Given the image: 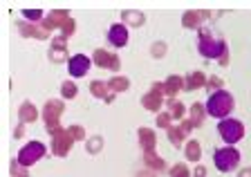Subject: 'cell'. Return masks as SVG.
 <instances>
[{
    "label": "cell",
    "instance_id": "f546056e",
    "mask_svg": "<svg viewBox=\"0 0 251 177\" xmlns=\"http://www.w3.org/2000/svg\"><path fill=\"white\" fill-rule=\"evenodd\" d=\"M168 175L171 177H191V171H188L186 164H175V166L168 168Z\"/></svg>",
    "mask_w": 251,
    "mask_h": 177
},
{
    "label": "cell",
    "instance_id": "8d00e7d4",
    "mask_svg": "<svg viewBox=\"0 0 251 177\" xmlns=\"http://www.w3.org/2000/svg\"><path fill=\"white\" fill-rule=\"evenodd\" d=\"M166 50H168L166 43H162V41H157V43H152V45H151V54L155 58H164V56H166Z\"/></svg>",
    "mask_w": 251,
    "mask_h": 177
},
{
    "label": "cell",
    "instance_id": "b9f144b4",
    "mask_svg": "<svg viewBox=\"0 0 251 177\" xmlns=\"http://www.w3.org/2000/svg\"><path fill=\"white\" fill-rule=\"evenodd\" d=\"M23 135H25V124H18L14 128V137H16V139H21Z\"/></svg>",
    "mask_w": 251,
    "mask_h": 177
},
{
    "label": "cell",
    "instance_id": "4fadbf2b",
    "mask_svg": "<svg viewBox=\"0 0 251 177\" xmlns=\"http://www.w3.org/2000/svg\"><path fill=\"white\" fill-rule=\"evenodd\" d=\"M18 31H21V36H25V38H38V41H47V38H50V31L43 29L41 23L21 21L18 23Z\"/></svg>",
    "mask_w": 251,
    "mask_h": 177
},
{
    "label": "cell",
    "instance_id": "836d02e7",
    "mask_svg": "<svg viewBox=\"0 0 251 177\" xmlns=\"http://www.w3.org/2000/svg\"><path fill=\"white\" fill-rule=\"evenodd\" d=\"M74 31H76V21H74L72 16H70L68 21L63 23V27H61V36H65V38H70L74 34Z\"/></svg>",
    "mask_w": 251,
    "mask_h": 177
},
{
    "label": "cell",
    "instance_id": "7c38bea8",
    "mask_svg": "<svg viewBox=\"0 0 251 177\" xmlns=\"http://www.w3.org/2000/svg\"><path fill=\"white\" fill-rule=\"evenodd\" d=\"M70 18V11H65V9H52L50 11V14L45 16V18H43V29L45 31H50V34H52L54 29H61L63 27V23L68 21Z\"/></svg>",
    "mask_w": 251,
    "mask_h": 177
},
{
    "label": "cell",
    "instance_id": "f6af8a7d",
    "mask_svg": "<svg viewBox=\"0 0 251 177\" xmlns=\"http://www.w3.org/2000/svg\"><path fill=\"white\" fill-rule=\"evenodd\" d=\"M218 63H220V65H226V63H229V52H226V54H225V56L220 58V61H218Z\"/></svg>",
    "mask_w": 251,
    "mask_h": 177
},
{
    "label": "cell",
    "instance_id": "d590c367",
    "mask_svg": "<svg viewBox=\"0 0 251 177\" xmlns=\"http://www.w3.org/2000/svg\"><path fill=\"white\" fill-rule=\"evenodd\" d=\"M171 121H173V117L168 115V112H157V117H155V124L159 126V128H164V130H168L171 128Z\"/></svg>",
    "mask_w": 251,
    "mask_h": 177
},
{
    "label": "cell",
    "instance_id": "ab89813d",
    "mask_svg": "<svg viewBox=\"0 0 251 177\" xmlns=\"http://www.w3.org/2000/svg\"><path fill=\"white\" fill-rule=\"evenodd\" d=\"M45 130L50 137H54V135H58V132H63L65 128H61V124H50V126H45Z\"/></svg>",
    "mask_w": 251,
    "mask_h": 177
},
{
    "label": "cell",
    "instance_id": "7402d4cb",
    "mask_svg": "<svg viewBox=\"0 0 251 177\" xmlns=\"http://www.w3.org/2000/svg\"><path fill=\"white\" fill-rule=\"evenodd\" d=\"M121 23H124L126 27H141L144 23H146V16L141 14V11H135V9H128L121 14Z\"/></svg>",
    "mask_w": 251,
    "mask_h": 177
},
{
    "label": "cell",
    "instance_id": "4316f807",
    "mask_svg": "<svg viewBox=\"0 0 251 177\" xmlns=\"http://www.w3.org/2000/svg\"><path fill=\"white\" fill-rule=\"evenodd\" d=\"M76 94H78V85L74 83L72 78H70V81H63V83H61V97H63V99L70 101V99H74Z\"/></svg>",
    "mask_w": 251,
    "mask_h": 177
},
{
    "label": "cell",
    "instance_id": "3957f363",
    "mask_svg": "<svg viewBox=\"0 0 251 177\" xmlns=\"http://www.w3.org/2000/svg\"><path fill=\"white\" fill-rule=\"evenodd\" d=\"M213 164L220 173H231L240 166V151L235 146H225L213 151Z\"/></svg>",
    "mask_w": 251,
    "mask_h": 177
},
{
    "label": "cell",
    "instance_id": "484cf974",
    "mask_svg": "<svg viewBox=\"0 0 251 177\" xmlns=\"http://www.w3.org/2000/svg\"><path fill=\"white\" fill-rule=\"evenodd\" d=\"M110 83V90H112V92H128V90H130V78L128 76H119V74H117V76H112L108 81Z\"/></svg>",
    "mask_w": 251,
    "mask_h": 177
},
{
    "label": "cell",
    "instance_id": "30bf717a",
    "mask_svg": "<svg viewBox=\"0 0 251 177\" xmlns=\"http://www.w3.org/2000/svg\"><path fill=\"white\" fill-rule=\"evenodd\" d=\"M108 43L112 47H117V50H121V47L128 45V41H130V34H128V27L124 25V23H115V25L108 29Z\"/></svg>",
    "mask_w": 251,
    "mask_h": 177
},
{
    "label": "cell",
    "instance_id": "5bb4252c",
    "mask_svg": "<svg viewBox=\"0 0 251 177\" xmlns=\"http://www.w3.org/2000/svg\"><path fill=\"white\" fill-rule=\"evenodd\" d=\"M204 18H209V11H198V9H188L184 11L182 16V25L184 29H202V23Z\"/></svg>",
    "mask_w": 251,
    "mask_h": 177
},
{
    "label": "cell",
    "instance_id": "60d3db41",
    "mask_svg": "<svg viewBox=\"0 0 251 177\" xmlns=\"http://www.w3.org/2000/svg\"><path fill=\"white\" fill-rule=\"evenodd\" d=\"M193 177H206V168H204V164H195Z\"/></svg>",
    "mask_w": 251,
    "mask_h": 177
},
{
    "label": "cell",
    "instance_id": "cb8c5ba5",
    "mask_svg": "<svg viewBox=\"0 0 251 177\" xmlns=\"http://www.w3.org/2000/svg\"><path fill=\"white\" fill-rule=\"evenodd\" d=\"M164 83H166V97L168 99H175V94H177L179 90H184V78L179 76V74H171Z\"/></svg>",
    "mask_w": 251,
    "mask_h": 177
},
{
    "label": "cell",
    "instance_id": "e575fe53",
    "mask_svg": "<svg viewBox=\"0 0 251 177\" xmlns=\"http://www.w3.org/2000/svg\"><path fill=\"white\" fill-rule=\"evenodd\" d=\"M222 85H225V81H222L220 76H215V74H213V76L206 78V90H209L211 94L218 92V90H222Z\"/></svg>",
    "mask_w": 251,
    "mask_h": 177
},
{
    "label": "cell",
    "instance_id": "7a4b0ae2",
    "mask_svg": "<svg viewBox=\"0 0 251 177\" xmlns=\"http://www.w3.org/2000/svg\"><path fill=\"white\" fill-rule=\"evenodd\" d=\"M204 105H206V115L209 117L226 119L235 108V99H233V94H229L226 90H218V92L211 94L209 101H206Z\"/></svg>",
    "mask_w": 251,
    "mask_h": 177
},
{
    "label": "cell",
    "instance_id": "603a6c76",
    "mask_svg": "<svg viewBox=\"0 0 251 177\" xmlns=\"http://www.w3.org/2000/svg\"><path fill=\"white\" fill-rule=\"evenodd\" d=\"M184 155H186L188 162L200 164V159H202V146H200V141L186 139V146H184Z\"/></svg>",
    "mask_w": 251,
    "mask_h": 177
},
{
    "label": "cell",
    "instance_id": "2e32d148",
    "mask_svg": "<svg viewBox=\"0 0 251 177\" xmlns=\"http://www.w3.org/2000/svg\"><path fill=\"white\" fill-rule=\"evenodd\" d=\"M198 88H206V74H204L202 70H195V72H191L184 78V90H186V92H193V90H198Z\"/></svg>",
    "mask_w": 251,
    "mask_h": 177
},
{
    "label": "cell",
    "instance_id": "ba28073f",
    "mask_svg": "<svg viewBox=\"0 0 251 177\" xmlns=\"http://www.w3.org/2000/svg\"><path fill=\"white\" fill-rule=\"evenodd\" d=\"M90 65H92V58L85 56V54H74L68 61V72L72 78H83L88 74Z\"/></svg>",
    "mask_w": 251,
    "mask_h": 177
},
{
    "label": "cell",
    "instance_id": "d6986e66",
    "mask_svg": "<svg viewBox=\"0 0 251 177\" xmlns=\"http://www.w3.org/2000/svg\"><path fill=\"white\" fill-rule=\"evenodd\" d=\"M144 166L151 168V171H155V173H164V171H166V162H164V159L157 155L155 151L144 152Z\"/></svg>",
    "mask_w": 251,
    "mask_h": 177
},
{
    "label": "cell",
    "instance_id": "4dcf8cb0",
    "mask_svg": "<svg viewBox=\"0 0 251 177\" xmlns=\"http://www.w3.org/2000/svg\"><path fill=\"white\" fill-rule=\"evenodd\" d=\"M101 148H103V139H101V137H92V139L85 141V151H88L90 155H94V152H99Z\"/></svg>",
    "mask_w": 251,
    "mask_h": 177
},
{
    "label": "cell",
    "instance_id": "6da1fadb",
    "mask_svg": "<svg viewBox=\"0 0 251 177\" xmlns=\"http://www.w3.org/2000/svg\"><path fill=\"white\" fill-rule=\"evenodd\" d=\"M198 50H200V54H202L204 58H215V61H220V58L229 52L225 38L215 36V31H211L209 27H202V29H200Z\"/></svg>",
    "mask_w": 251,
    "mask_h": 177
},
{
    "label": "cell",
    "instance_id": "9c48e42d",
    "mask_svg": "<svg viewBox=\"0 0 251 177\" xmlns=\"http://www.w3.org/2000/svg\"><path fill=\"white\" fill-rule=\"evenodd\" d=\"M63 110H65V103H63V99H50L45 105H43V121H45V126L50 124H61V115Z\"/></svg>",
    "mask_w": 251,
    "mask_h": 177
},
{
    "label": "cell",
    "instance_id": "5b68a950",
    "mask_svg": "<svg viewBox=\"0 0 251 177\" xmlns=\"http://www.w3.org/2000/svg\"><path fill=\"white\" fill-rule=\"evenodd\" d=\"M43 157H45V146H43L41 141H27L25 146L18 151V162L23 164V166H34L36 162H41Z\"/></svg>",
    "mask_w": 251,
    "mask_h": 177
},
{
    "label": "cell",
    "instance_id": "52a82bcc",
    "mask_svg": "<svg viewBox=\"0 0 251 177\" xmlns=\"http://www.w3.org/2000/svg\"><path fill=\"white\" fill-rule=\"evenodd\" d=\"M193 130V124H191V119H182V121H177V124H173L171 128H168V141L173 144V148H179L186 141V137H188V132Z\"/></svg>",
    "mask_w": 251,
    "mask_h": 177
},
{
    "label": "cell",
    "instance_id": "d6a6232c",
    "mask_svg": "<svg viewBox=\"0 0 251 177\" xmlns=\"http://www.w3.org/2000/svg\"><path fill=\"white\" fill-rule=\"evenodd\" d=\"M9 173H11V177H27V166H23L18 159H11Z\"/></svg>",
    "mask_w": 251,
    "mask_h": 177
},
{
    "label": "cell",
    "instance_id": "44dd1931",
    "mask_svg": "<svg viewBox=\"0 0 251 177\" xmlns=\"http://www.w3.org/2000/svg\"><path fill=\"white\" fill-rule=\"evenodd\" d=\"M206 105L204 103H193L191 105V110H188V119H191V124H193V128H200V126L204 124V119H206Z\"/></svg>",
    "mask_w": 251,
    "mask_h": 177
},
{
    "label": "cell",
    "instance_id": "1f68e13d",
    "mask_svg": "<svg viewBox=\"0 0 251 177\" xmlns=\"http://www.w3.org/2000/svg\"><path fill=\"white\" fill-rule=\"evenodd\" d=\"M68 132H70V137H72L74 141H85V128H83V126L72 124L68 128Z\"/></svg>",
    "mask_w": 251,
    "mask_h": 177
},
{
    "label": "cell",
    "instance_id": "83f0119b",
    "mask_svg": "<svg viewBox=\"0 0 251 177\" xmlns=\"http://www.w3.org/2000/svg\"><path fill=\"white\" fill-rule=\"evenodd\" d=\"M21 16L27 23H43V18H45V14L41 9H23Z\"/></svg>",
    "mask_w": 251,
    "mask_h": 177
},
{
    "label": "cell",
    "instance_id": "8fae6325",
    "mask_svg": "<svg viewBox=\"0 0 251 177\" xmlns=\"http://www.w3.org/2000/svg\"><path fill=\"white\" fill-rule=\"evenodd\" d=\"M72 146H74V139L70 137L68 130H63V132H58V135L52 137V152L56 157H68L70 151H72Z\"/></svg>",
    "mask_w": 251,
    "mask_h": 177
},
{
    "label": "cell",
    "instance_id": "9a60e30c",
    "mask_svg": "<svg viewBox=\"0 0 251 177\" xmlns=\"http://www.w3.org/2000/svg\"><path fill=\"white\" fill-rule=\"evenodd\" d=\"M137 139H139V146H141V151H144V152L155 151L157 135H155V130H152V128H144V126H141L139 130H137Z\"/></svg>",
    "mask_w": 251,
    "mask_h": 177
},
{
    "label": "cell",
    "instance_id": "8992f818",
    "mask_svg": "<svg viewBox=\"0 0 251 177\" xmlns=\"http://www.w3.org/2000/svg\"><path fill=\"white\" fill-rule=\"evenodd\" d=\"M92 63L101 70H112V72L121 70V58L115 52H108V50H101V47L92 52Z\"/></svg>",
    "mask_w": 251,
    "mask_h": 177
},
{
    "label": "cell",
    "instance_id": "e0dca14e",
    "mask_svg": "<svg viewBox=\"0 0 251 177\" xmlns=\"http://www.w3.org/2000/svg\"><path fill=\"white\" fill-rule=\"evenodd\" d=\"M18 117H21L23 124H36V119L41 117V112L36 110V105L31 101H23L21 108H18Z\"/></svg>",
    "mask_w": 251,
    "mask_h": 177
},
{
    "label": "cell",
    "instance_id": "f1b7e54d",
    "mask_svg": "<svg viewBox=\"0 0 251 177\" xmlns=\"http://www.w3.org/2000/svg\"><path fill=\"white\" fill-rule=\"evenodd\" d=\"M47 58H50L52 63H65V61H70L68 50H54V47H50V52H47Z\"/></svg>",
    "mask_w": 251,
    "mask_h": 177
},
{
    "label": "cell",
    "instance_id": "74e56055",
    "mask_svg": "<svg viewBox=\"0 0 251 177\" xmlns=\"http://www.w3.org/2000/svg\"><path fill=\"white\" fill-rule=\"evenodd\" d=\"M50 47H54V50H68V38L56 34V36L50 41Z\"/></svg>",
    "mask_w": 251,
    "mask_h": 177
},
{
    "label": "cell",
    "instance_id": "d4e9b609",
    "mask_svg": "<svg viewBox=\"0 0 251 177\" xmlns=\"http://www.w3.org/2000/svg\"><path fill=\"white\" fill-rule=\"evenodd\" d=\"M168 115L173 117V121H182V119H186V105L182 103V101H177V99H168Z\"/></svg>",
    "mask_w": 251,
    "mask_h": 177
},
{
    "label": "cell",
    "instance_id": "ac0fdd59",
    "mask_svg": "<svg viewBox=\"0 0 251 177\" xmlns=\"http://www.w3.org/2000/svg\"><path fill=\"white\" fill-rule=\"evenodd\" d=\"M141 105L146 110H151V112H162V105H164V97L162 94H157V92H146L144 97H141Z\"/></svg>",
    "mask_w": 251,
    "mask_h": 177
},
{
    "label": "cell",
    "instance_id": "277c9868",
    "mask_svg": "<svg viewBox=\"0 0 251 177\" xmlns=\"http://www.w3.org/2000/svg\"><path fill=\"white\" fill-rule=\"evenodd\" d=\"M218 132H220V137L226 141V146H233V144H238V141L245 137V124H242L240 119L226 117V119H220Z\"/></svg>",
    "mask_w": 251,
    "mask_h": 177
},
{
    "label": "cell",
    "instance_id": "7bdbcfd3",
    "mask_svg": "<svg viewBox=\"0 0 251 177\" xmlns=\"http://www.w3.org/2000/svg\"><path fill=\"white\" fill-rule=\"evenodd\" d=\"M157 173L155 171H151V168H144V171H139L137 173V177H155Z\"/></svg>",
    "mask_w": 251,
    "mask_h": 177
},
{
    "label": "cell",
    "instance_id": "ee69618b",
    "mask_svg": "<svg viewBox=\"0 0 251 177\" xmlns=\"http://www.w3.org/2000/svg\"><path fill=\"white\" fill-rule=\"evenodd\" d=\"M238 177H251V168H242V171L238 173Z\"/></svg>",
    "mask_w": 251,
    "mask_h": 177
},
{
    "label": "cell",
    "instance_id": "ffe728a7",
    "mask_svg": "<svg viewBox=\"0 0 251 177\" xmlns=\"http://www.w3.org/2000/svg\"><path fill=\"white\" fill-rule=\"evenodd\" d=\"M90 94H92L94 99L105 101L110 94H112V90H110L108 81H99V78H97V81H92V83H90Z\"/></svg>",
    "mask_w": 251,
    "mask_h": 177
},
{
    "label": "cell",
    "instance_id": "f35d334b",
    "mask_svg": "<svg viewBox=\"0 0 251 177\" xmlns=\"http://www.w3.org/2000/svg\"><path fill=\"white\" fill-rule=\"evenodd\" d=\"M151 90L157 94H162V97H166V83H164V81H155V83L151 85Z\"/></svg>",
    "mask_w": 251,
    "mask_h": 177
}]
</instances>
